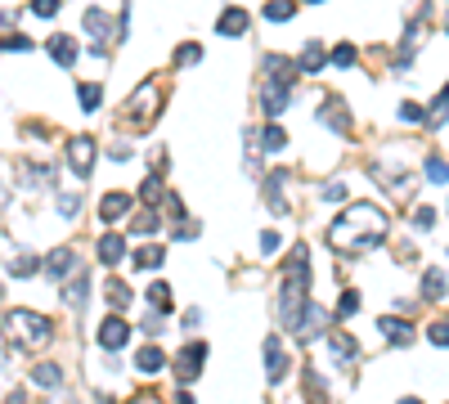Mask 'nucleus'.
Instances as JSON below:
<instances>
[{
	"label": "nucleus",
	"instance_id": "1",
	"mask_svg": "<svg viewBox=\"0 0 449 404\" xmlns=\"http://www.w3.org/2000/svg\"><path fill=\"white\" fill-rule=\"evenodd\" d=\"M382 238H386V212L373 202L346 207L328 225V247H337V252H355V247L364 252V247H378Z\"/></svg>",
	"mask_w": 449,
	"mask_h": 404
},
{
	"label": "nucleus",
	"instance_id": "2",
	"mask_svg": "<svg viewBox=\"0 0 449 404\" xmlns=\"http://www.w3.org/2000/svg\"><path fill=\"white\" fill-rule=\"evenodd\" d=\"M306 292H310V247H293V261H288L283 269V292H278V310H283V324L297 333V324L306 319V310H310V301H306Z\"/></svg>",
	"mask_w": 449,
	"mask_h": 404
},
{
	"label": "nucleus",
	"instance_id": "3",
	"mask_svg": "<svg viewBox=\"0 0 449 404\" xmlns=\"http://www.w3.org/2000/svg\"><path fill=\"white\" fill-rule=\"evenodd\" d=\"M0 337L18 350H36L50 341V319L45 314H32V310H9V319L0 324Z\"/></svg>",
	"mask_w": 449,
	"mask_h": 404
},
{
	"label": "nucleus",
	"instance_id": "4",
	"mask_svg": "<svg viewBox=\"0 0 449 404\" xmlns=\"http://www.w3.org/2000/svg\"><path fill=\"white\" fill-rule=\"evenodd\" d=\"M68 166H72V176H81V180L90 176V166H94V140L90 135H72L68 140Z\"/></svg>",
	"mask_w": 449,
	"mask_h": 404
},
{
	"label": "nucleus",
	"instance_id": "5",
	"mask_svg": "<svg viewBox=\"0 0 449 404\" xmlns=\"http://www.w3.org/2000/svg\"><path fill=\"white\" fill-rule=\"evenodd\" d=\"M288 99H293V90H288V77H265V85H261V108L270 117H278L288 108Z\"/></svg>",
	"mask_w": 449,
	"mask_h": 404
},
{
	"label": "nucleus",
	"instance_id": "6",
	"mask_svg": "<svg viewBox=\"0 0 449 404\" xmlns=\"http://www.w3.org/2000/svg\"><path fill=\"white\" fill-rule=\"evenodd\" d=\"M202 360H207V346H202V341H189V346L176 355V377L180 382H193V377L202 373Z\"/></svg>",
	"mask_w": 449,
	"mask_h": 404
},
{
	"label": "nucleus",
	"instance_id": "7",
	"mask_svg": "<svg viewBox=\"0 0 449 404\" xmlns=\"http://www.w3.org/2000/svg\"><path fill=\"white\" fill-rule=\"evenodd\" d=\"M126 337H130V328H126V319H117V314L99 324V346L104 350H121V346H126Z\"/></svg>",
	"mask_w": 449,
	"mask_h": 404
},
{
	"label": "nucleus",
	"instance_id": "8",
	"mask_svg": "<svg viewBox=\"0 0 449 404\" xmlns=\"http://www.w3.org/2000/svg\"><path fill=\"white\" fill-rule=\"evenodd\" d=\"M265 373H270V382H283V373H288L283 341H278V337H265Z\"/></svg>",
	"mask_w": 449,
	"mask_h": 404
},
{
	"label": "nucleus",
	"instance_id": "9",
	"mask_svg": "<svg viewBox=\"0 0 449 404\" xmlns=\"http://www.w3.org/2000/svg\"><path fill=\"white\" fill-rule=\"evenodd\" d=\"M247 23H252V14H247V9H225V14H221V23H216V32H221V36H242V32H247Z\"/></svg>",
	"mask_w": 449,
	"mask_h": 404
},
{
	"label": "nucleus",
	"instance_id": "10",
	"mask_svg": "<svg viewBox=\"0 0 449 404\" xmlns=\"http://www.w3.org/2000/svg\"><path fill=\"white\" fill-rule=\"evenodd\" d=\"M50 54H54V63H59V68H72L81 50H77V41H72V36L59 32V36H50Z\"/></svg>",
	"mask_w": 449,
	"mask_h": 404
},
{
	"label": "nucleus",
	"instance_id": "11",
	"mask_svg": "<svg viewBox=\"0 0 449 404\" xmlns=\"http://www.w3.org/2000/svg\"><path fill=\"white\" fill-rule=\"evenodd\" d=\"M126 212H130V198H126V193H104V198H99V216H104V225L121 220Z\"/></svg>",
	"mask_w": 449,
	"mask_h": 404
},
{
	"label": "nucleus",
	"instance_id": "12",
	"mask_svg": "<svg viewBox=\"0 0 449 404\" xmlns=\"http://www.w3.org/2000/svg\"><path fill=\"white\" fill-rule=\"evenodd\" d=\"M32 386L59 391V386H63V369H59V364H36V369H32Z\"/></svg>",
	"mask_w": 449,
	"mask_h": 404
},
{
	"label": "nucleus",
	"instance_id": "13",
	"mask_svg": "<svg viewBox=\"0 0 449 404\" xmlns=\"http://www.w3.org/2000/svg\"><path fill=\"white\" fill-rule=\"evenodd\" d=\"M81 23H86V32L94 36V45H104V36L113 32V18H108L104 9H86V18H81Z\"/></svg>",
	"mask_w": 449,
	"mask_h": 404
},
{
	"label": "nucleus",
	"instance_id": "14",
	"mask_svg": "<svg viewBox=\"0 0 449 404\" xmlns=\"http://www.w3.org/2000/svg\"><path fill=\"white\" fill-rule=\"evenodd\" d=\"M319 121H328V126L337 130V135H346V108H342V99H324V108H319Z\"/></svg>",
	"mask_w": 449,
	"mask_h": 404
},
{
	"label": "nucleus",
	"instance_id": "15",
	"mask_svg": "<svg viewBox=\"0 0 449 404\" xmlns=\"http://www.w3.org/2000/svg\"><path fill=\"white\" fill-rule=\"evenodd\" d=\"M121 256H126V238H121V234H104L99 238V261L104 265H117Z\"/></svg>",
	"mask_w": 449,
	"mask_h": 404
},
{
	"label": "nucleus",
	"instance_id": "16",
	"mask_svg": "<svg viewBox=\"0 0 449 404\" xmlns=\"http://www.w3.org/2000/svg\"><path fill=\"white\" fill-rule=\"evenodd\" d=\"M324 319H328V314H324V310H319V305H314V301H310V310H306V319H301V324H297V337H301V341H310V337H319V328H324Z\"/></svg>",
	"mask_w": 449,
	"mask_h": 404
},
{
	"label": "nucleus",
	"instance_id": "17",
	"mask_svg": "<svg viewBox=\"0 0 449 404\" xmlns=\"http://www.w3.org/2000/svg\"><path fill=\"white\" fill-rule=\"evenodd\" d=\"M72 265H77L72 247H59V252L50 256V261H45V274H50V278H68V269H72Z\"/></svg>",
	"mask_w": 449,
	"mask_h": 404
},
{
	"label": "nucleus",
	"instance_id": "18",
	"mask_svg": "<svg viewBox=\"0 0 449 404\" xmlns=\"http://www.w3.org/2000/svg\"><path fill=\"white\" fill-rule=\"evenodd\" d=\"M135 369H140V373H162V369H166V355L157 350V346H144V350L135 355Z\"/></svg>",
	"mask_w": 449,
	"mask_h": 404
},
{
	"label": "nucleus",
	"instance_id": "19",
	"mask_svg": "<svg viewBox=\"0 0 449 404\" xmlns=\"http://www.w3.org/2000/svg\"><path fill=\"white\" fill-rule=\"evenodd\" d=\"M324 59H328V54H324V41H310L306 50H301L297 68H301V72H319V68H324Z\"/></svg>",
	"mask_w": 449,
	"mask_h": 404
},
{
	"label": "nucleus",
	"instance_id": "20",
	"mask_svg": "<svg viewBox=\"0 0 449 404\" xmlns=\"http://www.w3.org/2000/svg\"><path fill=\"white\" fill-rule=\"evenodd\" d=\"M265 18H270V23L297 18V0H270V5H265Z\"/></svg>",
	"mask_w": 449,
	"mask_h": 404
},
{
	"label": "nucleus",
	"instance_id": "21",
	"mask_svg": "<svg viewBox=\"0 0 449 404\" xmlns=\"http://www.w3.org/2000/svg\"><path fill=\"white\" fill-rule=\"evenodd\" d=\"M445 274H441V269H427V274H422V297H431V301H441L445 297Z\"/></svg>",
	"mask_w": 449,
	"mask_h": 404
},
{
	"label": "nucleus",
	"instance_id": "22",
	"mask_svg": "<svg viewBox=\"0 0 449 404\" xmlns=\"http://www.w3.org/2000/svg\"><path fill=\"white\" fill-rule=\"evenodd\" d=\"M328 346L337 350V360H355V355H359V341H355V337H346V333H333V337H328Z\"/></svg>",
	"mask_w": 449,
	"mask_h": 404
},
{
	"label": "nucleus",
	"instance_id": "23",
	"mask_svg": "<svg viewBox=\"0 0 449 404\" xmlns=\"http://www.w3.org/2000/svg\"><path fill=\"white\" fill-rule=\"evenodd\" d=\"M86 292H90L86 278H72V288H63V301L72 305V310H81V305H86Z\"/></svg>",
	"mask_w": 449,
	"mask_h": 404
},
{
	"label": "nucleus",
	"instance_id": "24",
	"mask_svg": "<svg viewBox=\"0 0 449 404\" xmlns=\"http://www.w3.org/2000/svg\"><path fill=\"white\" fill-rule=\"evenodd\" d=\"M162 261H166L162 247H140V252H135V265H140V269H157Z\"/></svg>",
	"mask_w": 449,
	"mask_h": 404
},
{
	"label": "nucleus",
	"instance_id": "25",
	"mask_svg": "<svg viewBox=\"0 0 449 404\" xmlns=\"http://www.w3.org/2000/svg\"><path fill=\"white\" fill-rule=\"evenodd\" d=\"M355 59H359V54H355V45H350V41H342V45H337V50L328 54V63H333V68H350Z\"/></svg>",
	"mask_w": 449,
	"mask_h": 404
},
{
	"label": "nucleus",
	"instance_id": "26",
	"mask_svg": "<svg viewBox=\"0 0 449 404\" xmlns=\"http://www.w3.org/2000/svg\"><path fill=\"white\" fill-rule=\"evenodd\" d=\"M427 180L431 185H449V162L445 157H427Z\"/></svg>",
	"mask_w": 449,
	"mask_h": 404
},
{
	"label": "nucleus",
	"instance_id": "27",
	"mask_svg": "<svg viewBox=\"0 0 449 404\" xmlns=\"http://www.w3.org/2000/svg\"><path fill=\"white\" fill-rule=\"evenodd\" d=\"M283 144H288L283 130H278V126H265V135H261V149H265V153H278Z\"/></svg>",
	"mask_w": 449,
	"mask_h": 404
},
{
	"label": "nucleus",
	"instance_id": "28",
	"mask_svg": "<svg viewBox=\"0 0 449 404\" xmlns=\"http://www.w3.org/2000/svg\"><path fill=\"white\" fill-rule=\"evenodd\" d=\"M382 333L391 337V341H400V346H405V341L414 337V333H409V324H400V319H382Z\"/></svg>",
	"mask_w": 449,
	"mask_h": 404
},
{
	"label": "nucleus",
	"instance_id": "29",
	"mask_svg": "<svg viewBox=\"0 0 449 404\" xmlns=\"http://www.w3.org/2000/svg\"><path fill=\"white\" fill-rule=\"evenodd\" d=\"M81 108H86V113H94V108H99V99H104V90H99V85H81Z\"/></svg>",
	"mask_w": 449,
	"mask_h": 404
},
{
	"label": "nucleus",
	"instance_id": "30",
	"mask_svg": "<svg viewBox=\"0 0 449 404\" xmlns=\"http://www.w3.org/2000/svg\"><path fill=\"white\" fill-rule=\"evenodd\" d=\"M198 59H202V45H180V50H176V63H185V68H193V63H198Z\"/></svg>",
	"mask_w": 449,
	"mask_h": 404
},
{
	"label": "nucleus",
	"instance_id": "31",
	"mask_svg": "<svg viewBox=\"0 0 449 404\" xmlns=\"http://www.w3.org/2000/svg\"><path fill=\"white\" fill-rule=\"evenodd\" d=\"M149 301L157 305V310H166V305H171V288H166V283H149Z\"/></svg>",
	"mask_w": 449,
	"mask_h": 404
},
{
	"label": "nucleus",
	"instance_id": "32",
	"mask_svg": "<svg viewBox=\"0 0 449 404\" xmlns=\"http://www.w3.org/2000/svg\"><path fill=\"white\" fill-rule=\"evenodd\" d=\"M9 269H14V278H27V274H36V269H41V261H36V256H18Z\"/></svg>",
	"mask_w": 449,
	"mask_h": 404
},
{
	"label": "nucleus",
	"instance_id": "33",
	"mask_svg": "<svg viewBox=\"0 0 449 404\" xmlns=\"http://www.w3.org/2000/svg\"><path fill=\"white\" fill-rule=\"evenodd\" d=\"M32 14L36 18H54L59 14V0H32Z\"/></svg>",
	"mask_w": 449,
	"mask_h": 404
},
{
	"label": "nucleus",
	"instance_id": "34",
	"mask_svg": "<svg viewBox=\"0 0 449 404\" xmlns=\"http://www.w3.org/2000/svg\"><path fill=\"white\" fill-rule=\"evenodd\" d=\"M108 301H113V310H121V305H130V288L113 283V288H108Z\"/></svg>",
	"mask_w": 449,
	"mask_h": 404
},
{
	"label": "nucleus",
	"instance_id": "35",
	"mask_svg": "<svg viewBox=\"0 0 449 404\" xmlns=\"http://www.w3.org/2000/svg\"><path fill=\"white\" fill-rule=\"evenodd\" d=\"M59 212H63V216H77V212H81V198H77V193H59Z\"/></svg>",
	"mask_w": 449,
	"mask_h": 404
},
{
	"label": "nucleus",
	"instance_id": "36",
	"mask_svg": "<svg viewBox=\"0 0 449 404\" xmlns=\"http://www.w3.org/2000/svg\"><path fill=\"white\" fill-rule=\"evenodd\" d=\"M157 225H162V220H157L153 212H144V216L135 220V234H157Z\"/></svg>",
	"mask_w": 449,
	"mask_h": 404
},
{
	"label": "nucleus",
	"instance_id": "37",
	"mask_svg": "<svg viewBox=\"0 0 449 404\" xmlns=\"http://www.w3.org/2000/svg\"><path fill=\"white\" fill-rule=\"evenodd\" d=\"M144 198H149V202H157V198H162V180H157V176H149V180H144Z\"/></svg>",
	"mask_w": 449,
	"mask_h": 404
},
{
	"label": "nucleus",
	"instance_id": "38",
	"mask_svg": "<svg viewBox=\"0 0 449 404\" xmlns=\"http://www.w3.org/2000/svg\"><path fill=\"white\" fill-rule=\"evenodd\" d=\"M414 225H418V229H431V225H436V212H431V207H418V212H414Z\"/></svg>",
	"mask_w": 449,
	"mask_h": 404
},
{
	"label": "nucleus",
	"instance_id": "39",
	"mask_svg": "<svg viewBox=\"0 0 449 404\" xmlns=\"http://www.w3.org/2000/svg\"><path fill=\"white\" fill-rule=\"evenodd\" d=\"M427 337L436 341V346H449V324H431V328H427Z\"/></svg>",
	"mask_w": 449,
	"mask_h": 404
},
{
	"label": "nucleus",
	"instance_id": "40",
	"mask_svg": "<svg viewBox=\"0 0 449 404\" xmlns=\"http://www.w3.org/2000/svg\"><path fill=\"white\" fill-rule=\"evenodd\" d=\"M324 198H328V202H342V198H346V185H342V180H333V185H324Z\"/></svg>",
	"mask_w": 449,
	"mask_h": 404
},
{
	"label": "nucleus",
	"instance_id": "41",
	"mask_svg": "<svg viewBox=\"0 0 449 404\" xmlns=\"http://www.w3.org/2000/svg\"><path fill=\"white\" fill-rule=\"evenodd\" d=\"M337 310H342V314H355V310H359V292H346V297H342V305H337Z\"/></svg>",
	"mask_w": 449,
	"mask_h": 404
},
{
	"label": "nucleus",
	"instance_id": "42",
	"mask_svg": "<svg viewBox=\"0 0 449 404\" xmlns=\"http://www.w3.org/2000/svg\"><path fill=\"white\" fill-rule=\"evenodd\" d=\"M261 252L274 256V252H278V234H270V229H265V234H261Z\"/></svg>",
	"mask_w": 449,
	"mask_h": 404
},
{
	"label": "nucleus",
	"instance_id": "43",
	"mask_svg": "<svg viewBox=\"0 0 449 404\" xmlns=\"http://www.w3.org/2000/svg\"><path fill=\"white\" fill-rule=\"evenodd\" d=\"M27 36H9V41H0V50H27Z\"/></svg>",
	"mask_w": 449,
	"mask_h": 404
},
{
	"label": "nucleus",
	"instance_id": "44",
	"mask_svg": "<svg viewBox=\"0 0 449 404\" xmlns=\"http://www.w3.org/2000/svg\"><path fill=\"white\" fill-rule=\"evenodd\" d=\"M400 117H405V121H418L422 108H418V104H400Z\"/></svg>",
	"mask_w": 449,
	"mask_h": 404
},
{
	"label": "nucleus",
	"instance_id": "45",
	"mask_svg": "<svg viewBox=\"0 0 449 404\" xmlns=\"http://www.w3.org/2000/svg\"><path fill=\"white\" fill-rule=\"evenodd\" d=\"M436 108H449V85L441 90V99H436Z\"/></svg>",
	"mask_w": 449,
	"mask_h": 404
},
{
	"label": "nucleus",
	"instance_id": "46",
	"mask_svg": "<svg viewBox=\"0 0 449 404\" xmlns=\"http://www.w3.org/2000/svg\"><path fill=\"white\" fill-rule=\"evenodd\" d=\"M9 404H27V396H23V391H14V396H9Z\"/></svg>",
	"mask_w": 449,
	"mask_h": 404
},
{
	"label": "nucleus",
	"instance_id": "47",
	"mask_svg": "<svg viewBox=\"0 0 449 404\" xmlns=\"http://www.w3.org/2000/svg\"><path fill=\"white\" fill-rule=\"evenodd\" d=\"M400 404H422V400H400Z\"/></svg>",
	"mask_w": 449,
	"mask_h": 404
},
{
	"label": "nucleus",
	"instance_id": "48",
	"mask_svg": "<svg viewBox=\"0 0 449 404\" xmlns=\"http://www.w3.org/2000/svg\"><path fill=\"white\" fill-rule=\"evenodd\" d=\"M135 404H157V400H135Z\"/></svg>",
	"mask_w": 449,
	"mask_h": 404
},
{
	"label": "nucleus",
	"instance_id": "49",
	"mask_svg": "<svg viewBox=\"0 0 449 404\" xmlns=\"http://www.w3.org/2000/svg\"><path fill=\"white\" fill-rule=\"evenodd\" d=\"M310 5H324V0H310Z\"/></svg>",
	"mask_w": 449,
	"mask_h": 404
}]
</instances>
